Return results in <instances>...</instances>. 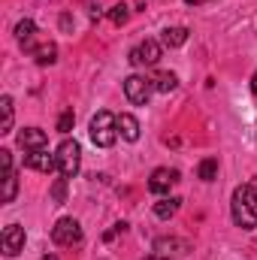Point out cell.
<instances>
[{
    "instance_id": "cell-26",
    "label": "cell",
    "mask_w": 257,
    "mask_h": 260,
    "mask_svg": "<svg viewBox=\"0 0 257 260\" xmlns=\"http://www.w3.org/2000/svg\"><path fill=\"white\" fill-rule=\"evenodd\" d=\"M185 3H191V6H200V3H209V0H185Z\"/></svg>"
},
{
    "instance_id": "cell-3",
    "label": "cell",
    "mask_w": 257,
    "mask_h": 260,
    "mask_svg": "<svg viewBox=\"0 0 257 260\" xmlns=\"http://www.w3.org/2000/svg\"><path fill=\"white\" fill-rule=\"evenodd\" d=\"M55 157H58V173H61L64 179H73V176L79 173V164H82V148H79L76 139H64V142L58 145Z\"/></svg>"
},
{
    "instance_id": "cell-18",
    "label": "cell",
    "mask_w": 257,
    "mask_h": 260,
    "mask_svg": "<svg viewBox=\"0 0 257 260\" xmlns=\"http://www.w3.org/2000/svg\"><path fill=\"white\" fill-rule=\"evenodd\" d=\"M0 115H3V118H0V133H9V130H12V115H15V112H12V97H9V94L0 97Z\"/></svg>"
},
{
    "instance_id": "cell-23",
    "label": "cell",
    "mask_w": 257,
    "mask_h": 260,
    "mask_svg": "<svg viewBox=\"0 0 257 260\" xmlns=\"http://www.w3.org/2000/svg\"><path fill=\"white\" fill-rule=\"evenodd\" d=\"M76 124V115H73V109H64L61 112V118H58V133H70Z\"/></svg>"
},
{
    "instance_id": "cell-5",
    "label": "cell",
    "mask_w": 257,
    "mask_h": 260,
    "mask_svg": "<svg viewBox=\"0 0 257 260\" xmlns=\"http://www.w3.org/2000/svg\"><path fill=\"white\" fill-rule=\"evenodd\" d=\"M52 242L55 245H79L82 242V227L76 218H61L52 227Z\"/></svg>"
},
{
    "instance_id": "cell-12",
    "label": "cell",
    "mask_w": 257,
    "mask_h": 260,
    "mask_svg": "<svg viewBox=\"0 0 257 260\" xmlns=\"http://www.w3.org/2000/svg\"><path fill=\"white\" fill-rule=\"evenodd\" d=\"M34 34H37V24H34L30 18H21V21L15 24V40H18L24 49H30V52H34Z\"/></svg>"
},
{
    "instance_id": "cell-27",
    "label": "cell",
    "mask_w": 257,
    "mask_h": 260,
    "mask_svg": "<svg viewBox=\"0 0 257 260\" xmlns=\"http://www.w3.org/2000/svg\"><path fill=\"white\" fill-rule=\"evenodd\" d=\"M40 260H58V257L55 254H46V257H40Z\"/></svg>"
},
{
    "instance_id": "cell-14",
    "label": "cell",
    "mask_w": 257,
    "mask_h": 260,
    "mask_svg": "<svg viewBox=\"0 0 257 260\" xmlns=\"http://www.w3.org/2000/svg\"><path fill=\"white\" fill-rule=\"evenodd\" d=\"M160 43H164L167 49H179V46H185V43H188V27H167L164 37H160Z\"/></svg>"
},
{
    "instance_id": "cell-21",
    "label": "cell",
    "mask_w": 257,
    "mask_h": 260,
    "mask_svg": "<svg viewBox=\"0 0 257 260\" xmlns=\"http://www.w3.org/2000/svg\"><path fill=\"white\" fill-rule=\"evenodd\" d=\"M52 203H55V206H64L67 203V179L64 176L52 185Z\"/></svg>"
},
{
    "instance_id": "cell-4",
    "label": "cell",
    "mask_w": 257,
    "mask_h": 260,
    "mask_svg": "<svg viewBox=\"0 0 257 260\" xmlns=\"http://www.w3.org/2000/svg\"><path fill=\"white\" fill-rule=\"evenodd\" d=\"M151 91H154V82L151 79H145V76H127L124 79V94H127V100L133 106H145L148 103V97H151Z\"/></svg>"
},
{
    "instance_id": "cell-9",
    "label": "cell",
    "mask_w": 257,
    "mask_h": 260,
    "mask_svg": "<svg viewBox=\"0 0 257 260\" xmlns=\"http://www.w3.org/2000/svg\"><path fill=\"white\" fill-rule=\"evenodd\" d=\"M18 145L24 151H40V148L49 145V136H46V130H40V127H24L18 133Z\"/></svg>"
},
{
    "instance_id": "cell-22",
    "label": "cell",
    "mask_w": 257,
    "mask_h": 260,
    "mask_svg": "<svg viewBox=\"0 0 257 260\" xmlns=\"http://www.w3.org/2000/svg\"><path fill=\"white\" fill-rule=\"evenodd\" d=\"M127 15H130V6H124V3H118V6L109 9V21H112V24H124Z\"/></svg>"
},
{
    "instance_id": "cell-16",
    "label": "cell",
    "mask_w": 257,
    "mask_h": 260,
    "mask_svg": "<svg viewBox=\"0 0 257 260\" xmlns=\"http://www.w3.org/2000/svg\"><path fill=\"white\" fill-rule=\"evenodd\" d=\"M34 61L40 67H49L58 61V49H55V43H43V46H37L34 49Z\"/></svg>"
},
{
    "instance_id": "cell-25",
    "label": "cell",
    "mask_w": 257,
    "mask_h": 260,
    "mask_svg": "<svg viewBox=\"0 0 257 260\" xmlns=\"http://www.w3.org/2000/svg\"><path fill=\"white\" fill-rule=\"evenodd\" d=\"M251 91H254V97H257V73H254V79H251Z\"/></svg>"
},
{
    "instance_id": "cell-20",
    "label": "cell",
    "mask_w": 257,
    "mask_h": 260,
    "mask_svg": "<svg viewBox=\"0 0 257 260\" xmlns=\"http://www.w3.org/2000/svg\"><path fill=\"white\" fill-rule=\"evenodd\" d=\"M173 248H188V242H182V239H157L154 242V254H164V257H170L173 254Z\"/></svg>"
},
{
    "instance_id": "cell-1",
    "label": "cell",
    "mask_w": 257,
    "mask_h": 260,
    "mask_svg": "<svg viewBox=\"0 0 257 260\" xmlns=\"http://www.w3.org/2000/svg\"><path fill=\"white\" fill-rule=\"evenodd\" d=\"M233 221L242 230H254L257 227V182H245L233 191V203H230Z\"/></svg>"
},
{
    "instance_id": "cell-19",
    "label": "cell",
    "mask_w": 257,
    "mask_h": 260,
    "mask_svg": "<svg viewBox=\"0 0 257 260\" xmlns=\"http://www.w3.org/2000/svg\"><path fill=\"white\" fill-rule=\"evenodd\" d=\"M197 176H200L203 182H215V179H218V160H215V157H206V160H200V167H197Z\"/></svg>"
},
{
    "instance_id": "cell-10",
    "label": "cell",
    "mask_w": 257,
    "mask_h": 260,
    "mask_svg": "<svg viewBox=\"0 0 257 260\" xmlns=\"http://www.w3.org/2000/svg\"><path fill=\"white\" fill-rule=\"evenodd\" d=\"M24 167L37 170V173H52V170H58V157L49 154L46 148H40V151H30V154L24 157Z\"/></svg>"
},
{
    "instance_id": "cell-15",
    "label": "cell",
    "mask_w": 257,
    "mask_h": 260,
    "mask_svg": "<svg viewBox=\"0 0 257 260\" xmlns=\"http://www.w3.org/2000/svg\"><path fill=\"white\" fill-rule=\"evenodd\" d=\"M18 194V176L15 170H3V194H0V203H12Z\"/></svg>"
},
{
    "instance_id": "cell-6",
    "label": "cell",
    "mask_w": 257,
    "mask_h": 260,
    "mask_svg": "<svg viewBox=\"0 0 257 260\" xmlns=\"http://www.w3.org/2000/svg\"><path fill=\"white\" fill-rule=\"evenodd\" d=\"M160 49H164V43L145 40V43H139V46L130 52V64L133 67H154L160 61Z\"/></svg>"
},
{
    "instance_id": "cell-17",
    "label": "cell",
    "mask_w": 257,
    "mask_h": 260,
    "mask_svg": "<svg viewBox=\"0 0 257 260\" xmlns=\"http://www.w3.org/2000/svg\"><path fill=\"white\" fill-rule=\"evenodd\" d=\"M151 82H154V91H160V94H170V91H176V85H179L176 73H167V70H160Z\"/></svg>"
},
{
    "instance_id": "cell-8",
    "label": "cell",
    "mask_w": 257,
    "mask_h": 260,
    "mask_svg": "<svg viewBox=\"0 0 257 260\" xmlns=\"http://www.w3.org/2000/svg\"><path fill=\"white\" fill-rule=\"evenodd\" d=\"M176 182H179V173L170 170V167H160V170L151 173V179H148V191H151V194H167Z\"/></svg>"
},
{
    "instance_id": "cell-2",
    "label": "cell",
    "mask_w": 257,
    "mask_h": 260,
    "mask_svg": "<svg viewBox=\"0 0 257 260\" xmlns=\"http://www.w3.org/2000/svg\"><path fill=\"white\" fill-rule=\"evenodd\" d=\"M88 133H91V142H94V145H100V148L115 145V139H118V115H112V112L100 109V112L91 118Z\"/></svg>"
},
{
    "instance_id": "cell-24",
    "label": "cell",
    "mask_w": 257,
    "mask_h": 260,
    "mask_svg": "<svg viewBox=\"0 0 257 260\" xmlns=\"http://www.w3.org/2000/svg\"><path fill=\"white\" fill-rule=\"evenodd\" d=\"M145 260H173V257H164V254H148Z\"/></svg>"
},
{
    "instance_id": "cell-7",
    "label": "cell",
    "mask_w": 257,
    "mask_h": 260,
    "mask_svg": "<svg viewBox=\"0 0 257 260\" xmlns=\"http://www.w3.org/2000/svg\"><path fill=\"white\" fill-rule=\"evenodd\" d=\"M24 227L21 224H9L6 230H3V236H0V245H3V254L6 257H15L21 248H24Z\"/></svg>"
},
{
    "instance_id": "cell-11",
    "label": "cell",
    "mask_w": 257,
    "mask_h": 260,
    "mask_svg": "<svg viewBox=\"0 0 257 260\" xmlns=\"http://www.w3.org/2000/svg\"><path fill=\"white\" fill-rule=\"evenodd\" d=\"M118 136L127 139V142H136V139H139V121H136L130 112L118 115Z\"/></svg>"
},
{
    "instance_id": "cell-13",
    "label": "cell",
    "mask_w": 257,
    "mask_h": 260,
    "mask_svg": "<svg viewBox=\"0 0 257 260\" xmlns=\"http://www.w3.org/2000/svg\"><path fill=\"white\" fill-rule=\"evenodd\" d=\"M179 206H182V200H179V197H164V200H157V203H154V215H157L160 221H170V218L179 212Z\"/></svg>"
}]
</instances>
